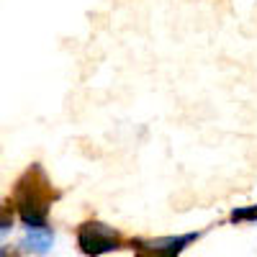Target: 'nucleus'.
<instances>
[{
    "mask_svg": "<svg viewBox=\"0 0 257 257\" xmlns=\"http://www.w3.org/2000/svg\"><path fill=\"white\" fill-rule=\"evenodd\" d=\"M57 196L52 193V183L41 165H31L24 175L16 180L13 188V208L18 211L21 221L31 226H47L49 208Z\"/></svg>",
    "mask_w": 257,
    "mask_h": 257,
    "instance_id": "nucleus-1",
    "label": "nucleus"
},
{
    "mask_svg": "<svg viewBox=\"0 0 257 257\" xmlns=\"http://www.w3.org/2000/svg\"><path fill=\"white\" fill-rule=\"evenodd\" d=\"M77 244L85 254H108L121 247L118 231L103 221H85L77 229Z\"/></svg>",
    "mask_w": 257,
    "mask_h": 257,
    "instance_id": "nucleus-2",
    "label": "nucleus"
},
{
    "mask_svg": "<svg viewBox=\"0 0 257 257\" xmlns=\"http://www.w3.org/2000/svg\"><path fill=\"white\" fill-rule=\"evenodd\" d=\"M198 234H183V237H162V239H137L132 242V247L139 254H180L190 242H196Z\"/></svg>",
    "mask_w": 257,
    "mask_h": 257,
    "instance_id": "nucleus-3",
    "label": "nucleus"
},
{
    "mask_svg": "<svg viewBox=\"0 0 257 257\" xmlns=\"http://www.w3.org/2000/svg\"><path fill=\"white\" fill-rule=\"evenodd\" d=\"M52 244H54V231L49 226H31L18 247L26 254H47L52 252Z\"/></svg>",
    "mask_w": 257,
    "mask_h": 257,
    "instance_id": "nucleus-4",
    "label": "nucleus"
},
{
    "mask_svg": "<svg viewBox=\"0 0 257 257\" xmlns=\"http://www.w3.org/2000/svg\"><path fill=\"white\" fill-rule=\"evenodd\" d=\"M11 229H13V206L0 203V239L8 237Z\"/></svg>",
    "mask_w": 257,
    "mask_h": 257,
    "instance_id": "nucleus-5",
    "label": "nucleus"
},
{
    "mask_svg": "<svg viewBox=\"0 0 257 257\" xmlns=\"http://www.w3.org/2000/svg\"><path fill=\"white\" fill-rule=\"evenodd\" d=\"M249 219H257V206L231 211V221H249Z\"/></svg>",
    "mask_w": 257,
    "mask_h": 257,
    "instance_id": "nucleus-6",
    "label": "nucleus"
}]
</instances>
